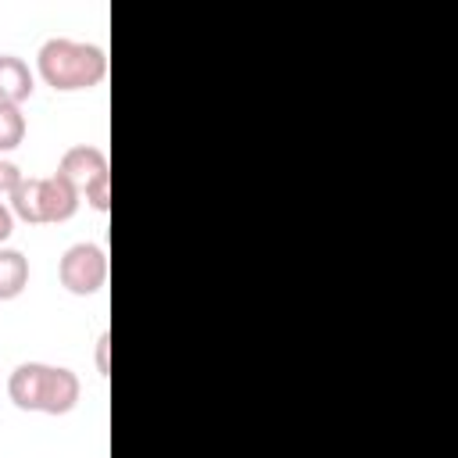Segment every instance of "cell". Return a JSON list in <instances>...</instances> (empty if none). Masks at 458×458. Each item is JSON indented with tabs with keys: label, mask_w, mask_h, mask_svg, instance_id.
Returning a JSON list of instances; mask_svg holds the SVG:
<instances>
[{
	"label": "cell",
	"mask_w": 458,
	"mask_h": 458,
	"mask_svg": "<svg viewBox=\"0 0 458 458\" xmlns=\"http://www.w3.org/2000/svg\"><path fill=\"white\" fill-rule=\"evenodd\" d=\"M104 172H107V154H104L100 147H93V143H75V147H68L64 157H61V165H57V175H64L79 193H82L97 175H104Z\"/></svg>",
	"instance_id": "cell-5"
},
{
	"label": "cell",
	"mask_w": 458,
	"mask_h": 458,
	"mask_svg": "<svg viewBox=\"0 0 458 458\" xmlns=\"http://www.w3.org/2000/svg\"><path fill=\"white\" fill-rule=\"evenodd\" d=\"M97 365H100V372H107V333L97 340Z\"/></svg>",
	"instance_id": "cell-12"
},
{
	"label": "cell",
	"mask_w": 458,
	"mask_h": 458,
	"mask_svg": "<svg viewBox=\"0 0 458 458\" xmlns=\"http://www.w3.org/2000/svg\"><path fill=\"white\" fill-rule=\"evenodd\" d=\"M36 68H39L43 82L54 86L57 93H79V89H93V86L104 82L107 54L97 43H79V39L54 36L39 47Z\"/></svg>",
	"instance_id": "cell-2"
},
{
	"label": "cell",
	"mask_w": 458,
	"mask_h": 458,
	"mask_svg": "<svg viewBox=\"0 0 458 458\" xmlns=\"http://www.w3.org/2000/svg\"><path fill=\"white\" fill-rule=\"evenodd\" d=\"M25 140V114L18 104H0V150H14Z\"/></svg>",
	"instance_id": "cell-8"
},
{
	"label": "cell",
	"mask_w": 458,
	"mask_h": 458,
	"mask_svg": "<svg viewBox=\"0 0 458 458\" xmlns=\"http://www.w3.org/2000/svg\"><path fill=\"white\" fill-rule=\"evenodd\" d=\"M79 190L64 179V175H25L14 193L7 197L11 200V211L14 218H25L32 225H43V222H68L75 211H79Z\"/></svg>",
	"instance_id": "cell-3"
},
{
	"label": "cell",
	"mask_w": 458,
	"mask_h": 458,
	"mask_svg": "<svg viewBox=\"0 0 458 458\" xmlns=\"http://www.w3.org/2000/svg\"><path fill=\"white\" fill-rule=\"evenodd\" d=\"M82 383L64 365H43V361H21L7 379V397L21 411H43V415H68L79 404Z\"/></svg>",
	"instance_id": "cell-1"
},
{
	"label": "cell",
	"mask_w": 458,
	"mask_h": 458,
	"mask_svg": "<svg viewBox=\"0 0 458 458\" xmlns=\"http://www.w3.org/2000/svg\"><path fill=\"white\" fill-rule=\"evenodd\" d=\"M82 197H86V204L93 208V211H107L111 208V172H104V175H97L86 190H82Z\"/></svg>",
	"instance_id": "cell-9"
},
{
	"label": "cell",
	"mask_w": 458,
	"mask_h": 458,
	"mask_svg": "<svg viewBox=\"0 0 458 458\" xmlns=\"http://www.w3.org/2000/svg\"><path fill=\"white\" fill-rule=\"evenodd\" d=\"M11 233H14V211L0 200V243H7V240H11Z\"/></svg>",
	"instance_id": "cell-11"
},
{
	"label": "cell",
	"mask_w": 458,
	"mask_h": 458,
	"mask_svg": "<svg viewBox=\"0 0 458 458\" xmlns=\"http://www.w3.org/2000/svg\"><path fill=\"white\" fill-rule=\"evenodd\" d=\"M36 89V79H32V68L14 57V54H0V104H18L29 100Z\"/></svg>",
	"instance_id": "cell-6"
},
{
	"label": "cell",
	"mask_w": 458,
	"mask_h": 458,
	"mask_svg": "<svg viewBox=\"0 0 458 458\" xmlns=\"http://www.w3.org/2000/svg\"><path fill=\"white\" fill-rule=\"evenodd\" d=\"M57 279L68 293L89 297L107 283V254L97 243H72L57 261Z\"/></svg>",
	"instance_id": "cell-4"
},
{
	"label": "cell",
	"mask_w": 458,
	"mask_h": 458,
	"mask_svg": "<svg viewBox=\"0 0 458 458\" xmlns=\"http://www.w3.org/2000/svg\"><path fill=\"white\" fill-rule=\"evenodd\" d=\"M21 179H25V175H21V168H18L14 161H0V193H7V197H11V193H14V186H18Z\"/></svg>",
	"instance_id": "cell-10"
},
{
	"label": "cell",
	"mask_w": 458,
	"mask_h": 458,
	"mask_svg": "<svg viewBox=\"0 0 458 458\" xmlns=\"http://www.w3.org/2000/svg\"><path fill=\"white\" fill-rule=\"evenodd\" d=\"M29 286V258L14 247H0V301H14Z\"/></svg>",
	"instance_id": "cell-7"
}]
</instances>
